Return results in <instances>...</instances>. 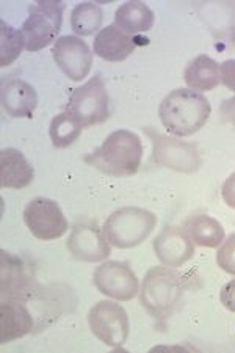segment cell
Instances as JSON below:
<instances>
[{
	"label": "cell",
	"instance_id": "1",
	"mask_svg": "<svg viewBox=\"0 0 235 353\" xmlns=\"http://www.w3.org/2000/svg\"><path fill=\"white\" fill-rule=\"evenodd\" d=\"M210 102L198 91L177 88L160 102L159 117L163 128L174 137H190L209 121Z\"/></svg>",
	"mask_w": 235,
	"mask_h": 353
},
{
	"label": "cell",
	"instance_id": "2",
	"mask_svg": "<svg viewBox=\"0 0 235 353\" xmlns=\"http://www.w3.org/2000/svg\"><path fill=\"white\" fill-rule=\"evenodd\" d=\"M143 159L141 139L127 129H118L107 137L94 152L85 156L83 161L99 172L127 178L139 173Z\"/></svg>",
	"mask_w": 235,
	"mask_h": 353
},
{
	"label": "cell",
	"instance_id": "3",
	"mask_svg": "<svg viewBox=\"0 0 235 353\" xmlns=\"http://www.w3.org/2000/svg\"><path fill=\"white\" fill-rule=\"evenodd\" d=\"M185 283L173 267H152L146 273L140 289V301L149 314L156 319H168L174 314L183 299Z\"/></svg>",
	"mask_w": 235,
	"mask_h": 353
},
{
	"label": "cell",
	"instance_id": "4",
	"mask_svg": "<svg viewBox=\"0 0 235 353\" xmlns=\"http://www.w3.org/2000/svg\"><path fill=\"white\" fill-rule=\"evenodd\" d=\"M157 225V215L141 208H121L105 220L102 226L105 239L119 250L134 248L151 236Z\"/></svg>",
	"mask_w": 235,
	"mask_h": 353
},
{
	"label": "cell",
	"instance_id": "5",
	"mask_svg": "<svg viewBox=\"0 0 235 353\" xmlns=\"http://www.w3.org/2000/svg\"><path fill=\"white\" fill-rule=\"evenodd\" d=\"M66 3L59 0H41L28 7V16L22 24V35L28 52H39L59 39Z\"/></svg>",
	"mask_w": 235,
	"mask_h": 353
},
{
	"label": "cell",
	"instance_id": "6",
	"mask_svg": "<svg viewBox=\"0 0 235 353\" xmlns=\"http://www.w3.org/2000/svg\"><path fill=\"white\" fill-rule=\"evenodd\" d=\"M66 112L85 129L105 123L110 117V96L107 93L104 79L94 76L82 87L74 90L66 104Z\"/></svg>",
	"mask_w": 235,
	"mask_h": 353
},
{
	"label": "cell",
	"instance_id": "7",
	"mask_svg": "<svg viewBox=\"0 0 235 353\" xmlns=\"http://www.w3.org/2000/svg\"><path fill=\"white\" fill-rule=\"evenodd\" d=\"M88 325L101 343L118 349L124 345L129 336V316L121 305L102 300L90 310Z\"/></svg>",
	"mask_w": 235,
	"mask_h": 353
},
{
	"label": "cell",
	"instance_id": "8",
	"mask_svg": "<svg viewBox=\"0 0 235 353\" xmlns=\"http://www.w3.org/2000/svg\"><path fill=\"white\" fill-rule=\"evenodd\" d=\"M24 223L38 241H55L70 230L61 208L54 199L38 196L32 199L22 214Z\"/></svg>",
	"mask_w": 235,
	"mask_h": 353
},
{
	"label": "cell",
	"instance_id": "9",
	"mask_svg": "<svg viewBox=\"0 0 235 353\" xmlns=\"http://www.w3.org/2000/svg\"><path fill=\"white\" fill-rule=\"evenodd\" d=\"M152 139L154 161L160 167L174 170L179 173H194L201 167V156L198 146L177 139L174 135H162L147 130Z\"/></svg>",
	"mask_w": 235,
	"mask_h": 353
},
{
	"label": "cell",
	"instance_id": "10",
	"mask_svg": "<svg viewBox=\"0 0 235 353\" xmlns=\"http://www.w3.org/2000/svg\"><path fill=\"white\" fill-rule=\"evenodd\" d=\"M96 289L116 301H130L140 294V283L127 263L107 261L97 265L93 275Z\"/></svg>",
	"mask_w": 235,
	"mask_h": 353
},
{
	"label": "cell",
	"instance_id": "11",
	"mask_svg": "<svg viewBox=\"0 0 235 353\" xmlns=\"http://www.w3.org/2000/svg\"><path fill=\"white\" fill-rule=\"evenodd\" d=\"M52 57L61 72L72 82L83 81L93 66V52L87 41L79 37H60L54 43Z\"/></svg>",
	"mask_w": 235,
	"mask_h": 353
},
{
	"label": "cell",
	"instance_id": "12",
	"mask_svg": "<svg viewBox=\"0 0 235 353\" xmlns=\"http://www.w3.org/2000/svg\"><path fill=\"white\" fill-rule=\"evenodd\" d=\"M66 245L74 258L83 263H99L110 256V243L94 225H74Z\"/></svg>",
	"mask_w": 235,
	"mask_h": 353
},
{
	"label": "cell",
	"instance_id": "13",
	"mask_svg": "<svg viewBox=\"0 0 235 353\" xmlns=\"http://www.w3.org/2000/svg\"><path fill=\"white\" fill-rule=\"evenodd\" d=\"M194 245L182 226L168 225L154 241V252L157 259L166 267H181L194 254Z\"/></svg>",
	"mask_w": 235,
	"mask_h": 353
},
{
	"label": "cell",
	"instance_id": "14",
	"mask_svg": "<svg viewBox=\"0 0 235 353\" xmlns=\"http://www.w3.org/2000/svg\"><path fill=\"white\" fill-rule=\"evenodd\" d=\"M2 107L11 118H32L38 107V93L22 79L2 82Z\"/></svg>",
	"mask_w": 235,
	"mask_h": 353
},
{
	"label": "cell",
	"instance_id": "15",
	"mask_svg": "<svg viewBox=\"0 0 235 353\" xmlns=\"http://www.w3.org/2000/svg\"><path fill=\"white\" fill-rule=\"evenodd\" d=\"M35 179V168L16 148H5L0 152V185L2 189L21 190Z\"/></svg>",
	"mask_w": 235,
	"mask_h": 353
},
{
	"label": "cell",
	"instance_id": "16",
	"mask_svg": "<svg viewBox=\"0 0 235 353\" xmlns=\"http://www.w3.org/2000/svg\"><path fill=\"white\" fill-rule=\"evenodd\" d=\"M2 278H0V289H2V300L24 301L30 295V278L25 273L24 264L18 256L2 250Z\"/></svg>",
	"mask_w": 235,
	"mask_h": 353
},
{
	"label": "cell",
	"instance_id": "17",
	"mask_svg": "<svg viewBox=\"0 0 235 353\" xmlns=\"http://www.w3.org/2000/svg\"><path fill=\"white\" fill-rule=\"evenodd\" d=\"M33 317L22 301L8 300L0 305V344L13 343L32 333Z\"/></svg>",
	"mask_w": 235,
	"mask_h": 353
},
{
	"label": "cell",
	"instance_id": "18",
	"mask_svg": "<svg viewBox=\"0 0 235 353\" xmlns=\"http://www.w3.org/2000/svg\"><path fill=\"white\" fill-rule=\"evenodd\" d=\"M136 44L134 38L114 24L102 28L93 43L94 54L107 61H112V63L124 61L134 52Z\"/></svg>",
	"mask_w": 235,
	"mask_h": 353
},
{
	"label": "cell",
	"instance_id": "19",
	"mask_svg": "<svg viewBox=\"0 0 235 353\" xmlns=\"http://www.w3.org/2000/svg\"><path fill=\"white\" fill-rule=\"evenodd\" d=\"M183 81L193 91H212L221 82L220 65L209 55H198L188 61L183 71Z\"/></svg>",
	"mask_w": 235,
	"mask_h": 353
},
{
	"label": "cell",
	"instance_id": "20",
	"mask_svg": "<svg viewBox=\"0 0 235 353\" xmlns=\"http://www.w3.org/2000/svg\"><path fill=\"white\" fill-rule=\"evenodd\" d=\"M183 230L192 242L203 248H216L225 242V228L210 215H192L183 221Z\"/></svg>",
	"mask_w": 235,
	"mask_h": 353
},
{
	"label": "cell",
	"instance_id": "21",
	"mask_svg": "<svg viewBox=\"0 0 235 353\" xmlns=\"http://www.w3.org/2000/svg\"><path fill=\"white\" fill-rule=\"evenodd\" d=\"M154 11L143 2H125L114 13V26L127 35H136L154 27Z\"/></svg>",
	"mask_w": 235,
	"mask_h": 353
},
{
	"label": "cell",
	"instance_id": "22",
	"mask_svg": "<svg viewBox=\"0 0 235 353\" xmlns=\"http://www.w3.org/2000/svg\"><path fill=\"white\" fill-rule=\"evenodd\" d=\"M102 22H104V11L93 2L79 3L71 13V28L79 37L93 35L99 30Z\"/></svg>",
	"mask_w": 235,
	"mask_h": 353
},
{
	"label": "cell",
	"instance_id": "23",
	"mask_svg": "<svg viewBox=\"0 0 235 353\" xmlns=\"http://www.w3.org/2000/svg\"><path fill=\"white\" fill-rule=\"evenodd\" d=\"M82 124L76 118L71 117L68 112H63L57 115L49 128V137L52 140L55 148H68L76 143L77 139L82 134Z\"/></svg>",
	"mask_w": 235,
	"mask_h": 353
},
{
	"label": "cell",
	"instance_id": "24",
	"mask_svg": "<svg viewBox=\"0 0 235 353\" xmlns=\"http://www.w3.org/2000/svg\"><path fill=\"white\" fill-rule=\"evenodd\" d=\"M0 63L8 66L19 59L25 39L21 30L10 27L5 21H0Z\"/></svg>",
	"mask_w": 235,
	"mask_h": 353
},
{
	"label": "cell",
	"instance_id": "25",
	"mask_svg": "<svg viewBox=\"0 0 235 353\" xmlns=\"http://www.w3.org/2000/svg\"><path fill=\"white\" fill-rule=\"evenodd\" d=\"M216 264L221 270L235 276V232L225 239L216 253Z\"/></svg>",
	"mask_w": 235,
	"mask_h": 353
},
{
	"label": "cell",
	"instance_id": "26",
	"mask_svg": "<svg viewBox=\"0 0 235 353\" xmlns=\"http://www.w3.org/2000/svg\"><path fill=\"white\" fill-rule=\"evenodd\" d=\"M221 82L227 90L235 93V59H229L220 65Z\"/></svg>",
	"mask_w": 235,
	"mask_h": 353
},
{
	"label": "cell",
	"instance_id": "27",
	"mask_svg": "<svg viewBox=\"0 0 235 353\" xmlns=\"http://www.w3.org/2000/svg\"><path fill=\"white\" fill-rule=\"evenodd\" d=\"M220 300L226 310L235 312V278L221 288Z\"/></svg>",
	"mask_w": 235,
	"mask_h": 353
},
{
	"label": "cell",
	"instance_id": "28",
	"mask_svg": "<svg viewBox=\"0 0 235 353\" xmlns=\"http://www.w3.org/2000/svg\"><path fill=\"white\" fill-rule=\"evenodd\" d=\"M221 196L229 208L235 209V173H232L225 181V184L221 187Z\"/></svg>",
	"mask_w": 235,
	"mask_h": 353
},
{
	"label": "cell",
	"instance_id": "29",
	"mask_svg": "<svg viewBox=\"0 0 235 353\" xmlns=\"http://www.w3.org/2000/svg\"><path fill=\"white\" fill-rule=\"evenodd\" d=\"M220 113L221 117L232 124L235 128V98H231L223 102L220 105Z\"/></svg>",
	"mask_w": 235,
	"mask_h": 353
},
{
	"label": "cell",
	"instance_id": "30",
	"mask_svg": "<svg viewBox=\"0 0 235 353\" xmlns=\"http://www.w3.org/2000/svg\"><path fill=\"white\" fill-rule=\"evenodd\" d=\"M231 41L234 43V46H235V28L232 30V35H231Z\"/></svg>",
	"mask_w": 235,
	"mask_h": 353
}]
</instances>
